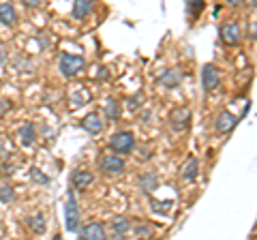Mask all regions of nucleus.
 <instances>
[{
    "label": "nucleus",
    "instance_id": "39448f33",
    "mask_svg": "<svg viewBox=\"0 0 257 240\" xmlns=\"http://www.w3.org/2000/svg\"><path fill=\"white\" fill-rule=\"evenodd\" d=\"M202 86L206 92H212L221 86V73L214 65H204L202 69Z\"/></svg>",
    "mask_w": 257,
    "mask_h": 240
},
{
    "label": "nucleus",
    "instance_id": "4468645a",
    "mask_svg": "<svg viewBox=\"0 0 257 240\" xmlns=\"http://www.w3.org/2000/svg\"><path fill=\"white\" fill-rule=\"evenodd\" d=\"M82 238L84 240H103L105 238V227L96 221L88 223V225H84V229H82Z\"/></svg>",
    "mask_w": 257,
    "mask_h": 240
},
{
    "label": "nucleus",
    "instance_id": "b1692460",
    "mask_svg": "<svg viewBox=\"0 0 257 240\" xmlns=\"http://www.w3.org/2000/svg\"><path fill=\"white\" fill-rule=\"evenodd\" d=\"M152 210L159 212V214H167L170 212V202H157V199H152Z\"/></svg>",
    "mask_w": 257,
    "mask_h": 240
},
{
    "label": "nucleus",
    "instance_id": "393cba45",
    "mask_svg": "<svg viewBox=\"0 0 257 240\" xmlns=\"http://www.w3.org/2000/svg\"><path fill=\"white\" fill-rule=\"evenodd\" d=\"M30 176H32V180H35V182H39V185H47V182H50V178H47L45 174L39 172L37 167H35V170H30Z\"/></svg>",
    "mask_w": 257,
    "mask_h": 240
},
{
    "label": "nucleus",
    "instance_id": "c85d7f7f",
    "mask_svg": "<svg viewBox=\"0 0 257 240\" xmlns=\"http://www.w3.org/2000/svg\"><path fill=\"white\" fill-rule=\"evenodd\" d=\"M225 3H227V5H231V7H238L240 3H242V0H225Z\"/></svg>",
    "mask_w": 257,
    "mask_h": 240
},
{
    "label": "nucleus",
    "instance_id": "9b49d317",
    "mask_svg": "<svg viewBox=\"0 0 257 240\" xmlns=\"http://www.w3.org/2000/svg\"><path fill=\"white\" fill-rule=\"evenodd\" d=\"M138 185L142 189V193H152V191L159 189V176L155 172H144V174H140Z\"/></svg>",
    "mask_w": 257,
    "mask_h": 240
},
{
    "label": "nucleus",
    "instance_id": "ddd939ff",
    "mask_svg": "<svg viewBox=\"0 0 257 240\" xmlns=\"http://www.w3.org/2000/svg\"><path fill=\"white\" fill-rule=\"evenodd\" d=\"M92 9H94V0H73V18L75 20L90 18Z\"/></svg>",
    "mask_w": 257,
    "mask_h": 240
},
{
    "label": "nucleus",
    "instance_id": "aec40b11",
    "mask_svg": "<svg viewBox=\"0 0 257 240\" xmlns=\"http://www.w3.org/2000/svg\"><path fill=\"white\" fill-rule=\"evenodd\" d=\"M206 9V0H187V15L191 20L199 18Z\"/></svg>",
    "mask_w": 257,
    "mask_h": 240
},
{
    "label": "nucleus",
    "instance_id": "dca6fc26",
    "mask_svg": "<svg viewBox=\"0 0 257 240\" xmlns=\"http://www.w3.org/2000/svg\"><path fill=\"white\" fill-rule=\"evenodd\" d=\"M128 229H131V221L124 219V217H114L111 219V234L116 238H122L128 234Z\"/></svg>",
    "mask_w": 257,
    "mask_h": 240
},
{
    "label": "nucleus",
    "instance_id": "0eeeda50",
    "mask_svg": "<svg viewBox=\"0 0 257 240\" xmlns=\"http://www.w3.org/2000/svg\"><path fill=\"white\" fill-rule=\"evenodd\" d=\"M170 125L174 131H187L191 125V111L187 107H178L170 114Z\"/></svg>",
    "mask_w": 257,
    "mask_h": 240
},
{
    "label": "nucleus",
    "instance_id": "f03ea898",
    "mask_svg": "<svg viewBox=\"0 0 257 240\" xmlns=\"http://www.w3.org/2000/svg\"><path fill=\"white\" fill-rule=\"evenodd\" d=\"M109 148L118 155H128L135 148V135L131 131H116L109 140Z\"/></svg>",
    "mask_w": 257,
    "mask_h": 240
},
{
    "label": "nucleus",
    "instance_id": "423d86ee",
    "mask_svg": "<svg viewBox=\"0 0 257 240\" xmlns=\"http://www.w3.org/2000/svg\"><path fill=\"white\" fill-rule=\"evenodd\" d=\"M219 33H221V41L225 45H238L240 39H242V33H240V26L236 22H225Z\"/></svg>",
    "mask_w": 257,
    "mask_h": 240
},
{
    "label": "nucleus",
    "instance_id": "1a4fd4ad",
    "mask_svg": "<svg viewBox=\"0 0 257 240\" xmlns=\"http://www.w3.org/2000/svg\"><path fill=\"white\" fill-rule=\"evenodd\" d=\"M236 123H238V118L231 114V111H221L214 120V129H216V133H229L236 127Z\"/></svg>",
    "mask_w": 257,
    "mask_h": 240
},
{
    "label": "nucleus",
    "instance_id": "9d476101",
    "mask_svg": "<svg viewBox=\"0 0 257 240\" xmlns=\"http://www.w3.org/2000/svg\"><path fill=\"white\" fill-rule=\"evenodd\" d=\"M182 71L180 69H176V67H170V69H165L163 71V75L159 77V84L161 86H165V88H176V86H180L182 82Z\"/></svg>",
    "mask_w": 257,
    "mask_h": 240
},
{
    "label": "nucleus",
    "instance_id": "6ab92c4d",
    "mask_svg": "<svg viewBox=\"0 0 257 240\" xmlns=\"http://www.w3.org/2000/svg\"><path fill=\"white\" fill-rule=\"evenodd\" d=\"M28 227L35 231V234H43L45 231V217H43V212H37V214H32V217H28Z\"/></svg>",
    "mask_w": 257,
    "mask_h": 240
},
{
    "label": "nucleus",
    "instance_id": "c756f323",
    "mask_svg": "<svg viewBox=\"0 0 257 240\" xmlns=\"http://www.w3.org/2000/svg\"><path fill=\"white\" fill-rule=\"evenodd\" d=\"M3 174H5V176H7V174H13V167H11V165L7 167V165H5V167H3Z\"/></svg>",
    "mask_w": 257,
    "mask_h": 240
},
{
    "label": "nucleus",
    "instance_id": "a211bd4d",
    "mask_svg": "<svg viewBox=\"0 0 257 240\" xmlns=\"http://www.w3.org/2000/svg\"><path fill=\"white\" fill-rule=\"evenodd\" d=\"M197 176H199V161L191 157L189 161L182 165V178L184 180H195Z\"/></svg>",
    "mask_w": 257,
    "mask_h": 240
},
{
    "label": "nucleus",
    "instance_id": "4be33fe9",
    "mask_svg": "<svg viewBox=\"0 0 257 240\" xmlns=\"http://www.w3.org/2000/svg\"><path fill=\"white\" fill-rule=\"evenodd\" d=\"M133 231H135V236H138V238H150L152 234H155V229H152L148 223H135Z\"/></svg>",
    "mask_w": 257,
    "mask_h": 240
},
{
    "label": "nucleus",
    "instance_id": "412c9836",
    "mask_svg": "<svg viewBox=\"0 0 257 240\" xmlns=\"http://www.w3.org/2000/svg\"><path fill=\"white\" fill-rule=\"evenodd\" d=\"M105 118H109V120H118L120 118V103L116 99H107V103H105Z\"/></svg>",
    "mask_w": 257,
    "mask_h": 240
},
{
    "label": "nucleus",
    "instance_id": "6e6552de",
    "mask_svg": "<svg viewBox=\"0 0 257 240\" xmlns=\"http://www.w3.org/2000/svg\"><path fill=\"white\" fill-rule=\"evenodd\" d=\"M94 182V174L88 172V170H75L71 174V187L77 189V191H84L88 189Z\"/></svg>",
    "mask_w": 257,
    "mask_h": 240
},
{
    "label": "nucleus",
    "instance_id": "5701e85b",
    "mask_svg": "<svg viewBox=\"0 0 257 240\" xmlns=\"http://www.w3.org/2000/svg\"><path fill=\"white\" fill-rule=\"evenodd\" d=\"M13 197H15V191H13L11 187H0V202H3V204H9Z\"/></svg>",
    "mask_w": 257,
    "mask_h": 240
},
{
    "label": "nucleus",
    "instance_id": "f8f14e48",
    "mask_svg": "<svg viewBox=\"0 0 257 240\" xmlns=\"http://www.w3.org/2000/svg\"><path fill=\"white\" fill-rule=\"evenodd\" d=\"M0 24L11 28L18 24V11H15V7L11 3H0Z\"/></svg>",
    "mask_w": 257,
    "mask_h": 240
},
{
    "label": "nucleus",
    "instance_id": "f257e3e1",
    "mask_svg": "<svg viewBox=\"0 0 257 240\" xmlns=\"http://www.w3.org/2000/svg\"><path fill=\"white\" fill-rule=\"evenodd\" d=\"M58 67H60V73L64 77H75L77 73H82L84 67H86V60L82 56H73V54H60V60H58Z\"/></svg>",
    "mask_w": 257,
    "mask_h": 240
},
{
    "label": "nucleus",
    "instance_id": "bb28decb",
    "mask_svg": "<svg viewBox=\"0 0 257 240\" xmlns=\"http://www.w3.org/2000/svg\"><path fill=\"white\" fill-rule=\"evenodd\" d=\"M24 5L28 7V9H37V7H41L43 5V0H22Z\"/></svg>",
    "mask_w": 257,
    "mask_h": 240
},
{
    "label": "nucleus",
    "instance_id": "a878e982",
    "mask_svg": "<svg viewBox=\"0 0 257 240\" xmlns=\"http://www.w3.org/2000/svg\"><path fill=\"white\" fill-rule=\"evenodd\" d=\"M142 99H144V92L133 94V97L128 99V109H138V107L142 105Z\"/></svg>",
    "mask_w": 257,
    "mask_h": 240
},
{
    "label": "nucleus",
    "instance_id": "7c9ffc66",
    "mask_svg": "<svg viewBox=\"0 0 257 240\" xmlns=\"http://www.w3.org/2000/svg\"><path fill=\"white\" fill-rule=\"evenodd\" d=\"M5 60H7V54H5L3 50H0V65H5Z\"/></svg>",
    "mask_w": 257,
    "mask_h": 240
},
{
    "label": "nucleus",
    "instance_id": "f3484780",
    "mask_svg": "<svg viewBox=\"0 0 257 240\" xmlns=\"http://www.w3.org/2000/svg\"><path fill=\"white\" fill-rule=\"evenodd\" d=\"M37 140V131H35V125L32 123H26L20 129V142L24 144V146H32Z\"/></svg>",
    "mask_w": 257,
    "mask_h": 240
},
{
    "label": "nucleus",
    "instance_id": "cd10ccee",
    "mask_svg": "<svg viewBox=\"0 0 257 240\" xmlns=\"http://www.w3.org/2000/svg\"><path fill=\"white\" fill-rule=\"evenodd\" d=\"M7 109H11V103L7 101V99H0V114H3V111H7Z\"/></svg>",
    "mask_w": 257,
    "mask_h": 240
},
{
    "label": "nucleus",
    "instance_id": "7ed1b4c3",
    "mask_svg": "<svg viewBox=\"0 0 257 240\" xmlns=\"http://www.w3.org/2000/svg\"><path fill=\"white\" fill-rule=\"evenodd\" d=\"M64 221H67L69 231H77V227H79V208H77V202H75V189H71L69 195H67V204H64Z\"/></svg>",
    "mask_w": 257,
    "mask_h": 240
},
{
    "label": "nucleus",
    "instance_id": "20e7f679",
    "mask_svg": "<svg viewBox=\"0 0 257 240\" xmlns=\"http://www.w3.org/2000/svg\"><path fill=\"white\" fill-rule=\"evenodd\" d=\"M99 170L107 176H118L126 170V163H124V159L118 155H103L99 159Z\"/></svg>",
    "mask_w": 257,
    "mask_h": 240
},
{
    "label": "nucleus",
    "instance_id": "2eb2a0df",
    "mask_svg": "<svg viewBox=\"0 0 257 240\" xmlns=\"http://www.w3.org/2000/svg\"><path fill=\"white\" fill-rule=\"evenodd\" d=\"M82 127H84V131H88L90 135H96V133L103 131V120H101L99 114H88L82 120Z\"/></svg>",
    "mask_w": 257,
    "mask_h": 240
}]
</instances>
